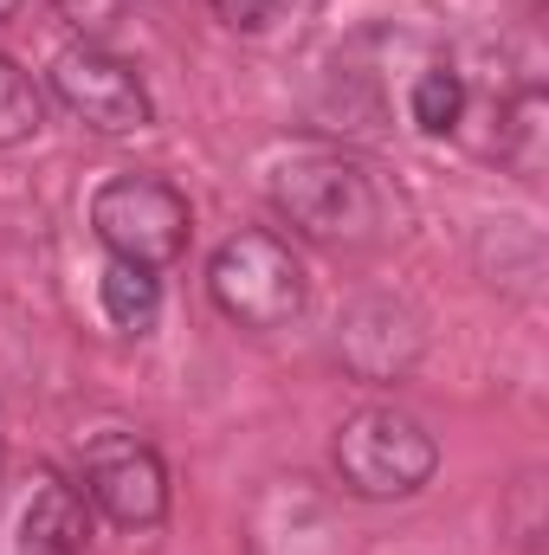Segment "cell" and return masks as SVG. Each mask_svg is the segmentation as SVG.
<instances>
[{
	"instance_id": "5b68a950",
	"label": "cell",
	"mask_w": 549,
	"mask_h": 555,
	"mask_svg": "<svg viewBox=\"0 0 549 555\" xmlns=\"http://www.w3.org/2000/svg\"><path fill=\"white\" fill-rule=\"evenodd\" d=\"M52 91L72 117H85L98 137H130V130H149L155 104H149V85L137 78V65H124L117 52L104 46H72L59 52L52 65Z\"/></svg>"
},
{
	"instance_id": "7c38bea8",
	"label": "cell",
	"mask_w": 549,
	"mask_h": 555,
	"mask_svg": "<svg viewBox=\"0 0 549 555\" xmlns=\"http://www.w3.org/2000/svg\"><path fill=\"white\" fill-rule=\"evenodd\" d=\"M20 7H26V0H0V20H13V13H20Z\"/></svg>"
},
{
	"instance_id": "30bf717a",
	"label": "cell",
	"mask_w": 549,
	"mask_h": 555,
	"mask_svg": "<svg viewBox=\"0 0 549 555\" xmlns=\"http://www.w3.org/2000/svg\"><path fill=\"white\" fill-rule=\"evenodd\" d=\"M39 130V91H33V78L0 52V149L7 142H26Z\"/></svg>"
},
{
	"instance_id": "52a82bcc",
	"label": "cell",
	"mask_w": 549,
	"mask_h": 555,
	"mask_svg": "<svg viewBox=\"0 0 549 555\" xmlns=\"http://www.w3.org/2000/svg\"><path fill=\"white\" fill-rule=\"evenodd\" d=\"M20 555H85V498L65 478H39L20 517Z\"/></svg>"
},
{
	"instance_id": "8fae6325",
	"label": "cell",
	"mask_w": 549,
	"mask_h": 555,
	"mask_svg": "<svg viewBox=\"0 0 549 555\" xmlns=\"http://www.w3.org/2000/svg\"><path fill=\"white\" fill-rule=\"evenodd\" d=\"M278 7H284V0H214V13H220L227 26H246V33H253V26H266Z\"/></svg>"
},
{
	"instance_id": "7a4b0ae2",
	"label": "cell",
	"mask_w": 549,
	"mask_h": 555,
	"mask_svg": "<svg viewBox=\"0 0 549 555\" xmlns=\"http://www.w3.org/2000/svg\"><path fill=\"white\" fill-rule=\"evenodd\" d=\"M91 227L111 246V259L162 272V266H175L188 253L194 214H188L181 188H168L162 175H117V181H104L91 194Z\"/></svg>"
},
{
	"instance_id": "277c9868",
	"label": "cell",
	"mask_w": 549,
	"mask_h": 555,
	"mask_svg": "<svg viewBox=\"0 0 549 555\" xmlns=\"http://www.w3.org/2000/svg\"><path fill=\"white\" fill-rule=\"evenodd\" d=\"M207 291L240 330H278L304 310V266L278 233H233L207 266Z\"/></svg>"
},
{
	"instance_id": "9c48e42d",
	"label": "cell",
	"mask_w": 549,
	"mask_h": 555,
	"mask_svg": "<svg viewBox=\"0 0 549 555\" xmlns=\"http://www.w3.org/2000/svg\"><path fill=\"white\" fill-rule=\"evenodd\" d=\"M459 111H465V85H459V72H446V65L420 72V85H413V124H420L426 137H446V130L459 124Z\"/></svg>"
},
{
	"instance_id": "ba28073f",
	"label": "cell",
	"mask_w": 549,
	"mask_h": 555,
	"mask_svg": "<svg viewBox=\"0 0 549 555\" xmlns=\"http://www.w3.org/2000/svg\"><path fill=\"white\" fill-rule=\"evenodd\" d=\"M98 297H104V317L117 323V330H149L155 323V310H162V284L155 272H142V266H124V259H111V272L98 284Z\"/></svg>"
},
{
	"instance_id": "6da1fadb",
	"label": "cell",
	"mask_w": 549,
	"mask_h": 555,
	"mask_svg": "<svg viewBox=\"0 0 549 555\" xmlns=\"http://www.w3.org/2000/svg\"><path fill=\"white\" fill-rule=\"evenodd\" d=\"M272 201L278 214L310 233V240H369L382 201H375V181L369 168H356L349 155L336 149H304L291 155L272 175Z\"/></svg>"
},
{
	"instance_id": "8992f818",
	"label": "cell",
	"mask_w": 549,
	"mask_h": 555,
	"mask_svg": "<svg viewBox=\"0 0 549 555\" xmlns=\"http://www.w3.org/2000/svg\"><path fill=\"white\" fill-rule=\"evenodd\" d=\"M85 491L124 530H149L168 511V472L155 446H142L137 433H98L85 446Z\"/></svg>"
},
{
	"instance_id": "3957f363",
	"label": "cell",
	"mask_w": 549,
	"mask_h": 555,
	"mask_svg": "<svg viewBox=\"0 0 549 555\" xmlns=\"http://www.w3.org/2000/svg\"><path fill=\"white\" fill-rule=\"evenodd\" d=\"M433 433L401 408H362L336 433V472L356 498H413L433 478Z\"/></svg>"
}]
</instances>
